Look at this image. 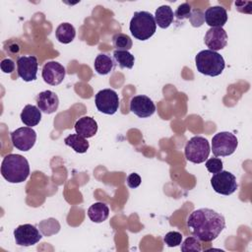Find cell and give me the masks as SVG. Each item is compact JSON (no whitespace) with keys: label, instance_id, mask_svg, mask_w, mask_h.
<instances>
[{"label":"cell","instance_id":"obj_23","mask_svg":"<svg viewBox=\"0 0 252 252\" xmlns=\"http://www.w3.org/2000/svg\"><path fill=\"white\" fill-rule=\"evenodd\" d=\"M113 67H114V61L107 54L100 53L94 59V68L99 75H106L110 73Z\"/></svg>","mask_w":252,"mask_h":252},{"label":"cell","instance_id":"obj_4","mask_svg":"<svg viewBox=\"0 0 252 252\" xmlns=\"http://www.w3.org/2000/svg\"><path fill=\"white\" fill-rule=\"evenodd\" d=\"M132 35L139 40H147L157 30L155 17L147 11L135 12L129 26Z\"/></svg>","mask_w":252,"mask_h":252},{"label":"cell","instance_id":"obj_3","mask_svg":"<svg viewBox=\"0 0 252 252\" xmlns=\"http://www.w3.org/2000/svg\"><path fill=\"white\" fill-rule=\"evenodd\" d=\"M195 64L201 74L211 77L220 75L225 67L223 57L220 53L210 49L200 51L195 57Z\"/></svg>","mask_w":252,"mask_h":252},{"label":"cell","instance_id":"obj_5","mask_svg":"<svg viewBox=\"0 0 252 252\" xmlns=\"http://www.w3.org/2000/svg\"><path fill=\"white\" fill-rule=\"evenodd\" d=\"M211 149L208 140L201 136L192 137L185 146L184 154L187 160L193 163H202L204 162L209 155Z\"/></svg>","mask_w":252,"mask_h":252},{"label":"cell","instance_id":"obj_30","mask_svg":"<svg viewBox=\"0 0 252 252\" xmlns=\"http://www.w3.org/2000/svg\"><path fill=\"white\" fill-rule=\"evenodd\" d=\"M191 5L189 3H183L179 5L174 13V16L177 20H185L189 19L191 15Z\"/></svg>","mask_w":252,"mask_h":252},{"label":"cell","instance_id":"obj_25","mask_svg":"<svg viewBox=\"0 0 252 252\" xmlns=\"http://www.w3.org/2000/svg\"><path fill=\"white\" fill-rule=\"evenodd\" d=\"M112 42H113L114 47L117 48V50H129L133 45L131 37L129 35H127L125 33H121V32L115 33L113 35Z\"/></svg>","mask_w":252,"mask_h":252},{"label":"cell","instance_id":"obj_2","mask_svg":"<svg viewBox=\"0 0 252 252\" xmlns=\"http://www.w3.org/2000/svg\"><path fill=\"white\" fill-rule=\"evenodd\" d=\"M30 174L28 159L17 154L7 155L1 163V175L10 183H22Z\"/></svg>","mask_w":252,"mask_h":252},{"label":"cell","instance_id":"obj_10","mask_svg":"<svg viewBox=\"0 0 252 252\" xmlns=\"http://www.w3.org/2000/svg\"><path fill=\"white\" fill-rule=\"evenodd\" d=\"M14 237L16 244L28 247L36 244L42 238V235L34 225L25 223L19 225L14 230Z\"/></svg>","mask_w":252,"mask_h":252},{"label":"cell","instance_id":"obj_32","mask_svg":"<svg viewBox=\"0 0 252 252\" xmlns=\"http://www.w3.org/2000/svg\"><path fill=\"white\" fill-rule=\"evenodd\" d=\"M0 67H1V70L6 73V74H9V73H12L15 69V63L12 59L10 58H5L1 61V64H0Z\"/></svg>","mask_w":252,"mask_h":252},{"label":"cell","instance_id":"obj_12","mask_svg":"<svg viewBox=\"0 0 252 252\" xmlns=\"http://www.w3.org/2000/svg\"><path fill=\"white\" fill-rule=\"evenodd\" d=\"M65 68L59 62L49 61L42 67V79L51 86H57L61 84L65 78Z\"/></svg>","mask_w":252,"mask_h":252},{"label":"cell","instance_id":"obj_1","mask_svg":"<svg viewBox=\"0 0 252 252\" xmlns=\"http://www.w3.org/2000/svg\"><path fill=\"white\" fill-rule=\"evenodd\" d=\"M187 226L201 241L210 242L216 239L225 227V220L221 214L209 208H202L189 215Z\"/></svg>","mask_w":252,"mask_h":252},{"label":"cell","instance_id":"obj_21","mask_svg":"<svg viewBox=\"0 0 252 252\" xmlns=\"http://www.w3.org/2000/svg\"><path fill=\"white\" fill-rule=\"evenodd\" d=\"M56 38L59 42L67 44L73 41L76 36V30L73 25L69 23H62L60 24L55 32Z\"/></svg>","mask_w":252,"mask_h":252},{"label":"cell","instance_id":"obj_26","mask_svg":"<svg viewBox=\"0 0 252 252\" xmlns=\"http://www.w3.org/2000/svg\"><path fill=\"white\" fill-rule=\"evenodd\" d=\"M39 227L41 232L46 235H52L54 233H57L59 231L60 228V224L58 223V221L54 219H48V220H44L39 223Z\"/></svg>","mask_w":252,"mask_h":252},{"label":"cell","instance_id":"obj_28","mask_svg":"<svg viewBox=\"0 0 252 252\" xmlns=\"http://www.w3.org/2000/svg\"><path fill=\"white\" fill-rule=\"evenodd\" d=\"M182 241V234L178 231H169L163 237V242L168 247H176L181 244Z\"/></svg>","mask_w":252,"mask_h":252},{"label":"cell","instance_id":"obj_6","mask_svg":"<svg viewBox=\"0 0 252 252\" xmlns=\"http://www.w3.org/2000/svg\"><path fill=\"white\" fill-rule=\"evenodd\" d=\"M238 145L235 135L230 132H219L212 139V152L216 157L232 155Z\"/></svg>","mask_w":252,"mask_h":252},{"label":"cell","instance_id":"obj_29","mask_svg":"<svg viewBox=\"0 0 252 252\" xmlns=\"http://www.w3.org/2000/svg\"><path fill=\"white\" fill-rule=\"evenodd\" d=\"M206 168L211 173H218L222 170V160L219 158H209L206 163Z\"/></svg>","mask_w":252,"mask_h":252},{"label":"cell","instance_id":"obj_18","mask_svg":"<svg viewBox=\"0 0 252 252\" xmlns=\"http://www.w3.org/2000/svg\"><path fill=\"white\" fill-rule=\"evenodd\" d=\"M21 120L28 127L36 126L41 120L40 109L32 104H27L21 112Z\"/></svg>","mask_w":252,"mask_h":252},{"label":"cell","instance_id":"obj_31","mask_svg":"<svg viewBox=\"0 0 252 252\" xmlns=\"http://www.w3.org/2000/svg\"><path fill=\"white\" fill-rule=\"evenodd\" d=\"M189 20H190V23L193 27H195V28L201 27L205 22L204 13L199 9H194V10L191 11V15H190Z\"/></svg>","mask_w":252,"mask_h":252},{"label":"cell","instance_id":"obj_14","mask_svg":"<svg viewBox=\"0 0 252 252\" xmlns=\"http://www.w3.org/2000/svg\"><path fill=\"white\" fill-rule=\"evenodd\" d=\"M204 41L210 50H221L227 44V33L222 28H211L207 31Z\"/></svg>","mask_w":252,"mask_h":252},{"label":"cell","instance_id":"obj_11","mask_svg":"<svg viewBox=\"0 0 252 252\" xmlns=\"http://www.w3.org/2000/svg\"><path fill=\"white\" fill-rule=\"evenodd\" d=\"M38 62L37 58L33 55L22 56L17 60V72L26 82H32L36 80Z\"/></svg>","mask_w":252,"mask_h":252},{"label":"cell","instance_id":"obj_7","mask_svg":"<svg viewBox=\"0 0 252 252\" xmlns=\"http://www.w3.org/2000/svg\"><path fill=\"white\" fill-rule=\"evenodd\" d=\"M211 185L217 193L225 196L234 193L238 188L235 176L226 170L215 173L211 178Z\"/></svg>","mask_w":252,"mask_h":252},{"label":"cell","instance_id":"obj_16","mask_svg":"<svg viewBox=\"0 0 252 252\" xmlns=\"http://www.w3.org/2000/svg\"><path fill=\"white\" fill-rule=\"evenodd\" d=\"M204 16L207 25L211 28H222L227 21L226 10L221 6L209 7Z\"/></svg>","mask_w":252,"mask_h":252},{"label":"cell","instance_id":"obj_17","mask_svg":"<svg viewBox=\"0 0 252 252\" xmlns=\"http://www.w3.org/2000/svg\"><path fill=\"white\" fill-rule=\"evenodd\" d=\"M75 131L80 136L88 139L94 136L97 132L96 121L90 116H83L75 123Z\"/></svg>","mask_w":252,"mask_h":252},{"label":"cell","instance_id":"obj_20","mask_svg":"<svg viewBox=\"0 0 252 252\" xmlns=\"http://www.w3.org/2000/svg\"><path fill=\"white\" fill-rule=\"evenodd\" d=\"M109 215V209L106 204L102 202H96L93 204L88 210V217L94 222L104 221Z\"/></svg>","mask_w":252,"mask_h":252},{"label":"cell","instance_id":"obj_8","mask_svg":"<svg viewBox=\"0 0 252 252\" xmlns=\"http://www.w3.org/2000/svg\"><path fill=\"white\" fill-rule=\"evenodd\" d=\"M94 103L98 111L112 115L119 107V97L115 91L111 89H103L94 96Z\"/></svg>","mask_w":252,"mask_h":252},{"label":"cell","instance_id":"obj_15","mask_svg":"<svg viewBox=\"0 0 252 252\" xmlns=\"http://www.w3.org/2000/svg\"><path fill=\"white\" fill-rule=\"evenodd\" d=\"M37 107L41 112L46 114H51L55 112L59 106L58 95L52 91H44L39 93L35 96Z\"/></svg>","mask_w":252,"mask_h":252},{"label":"cell","instance_id":"obj_13","mask_svg":"<svg viewBox=\"0 0 252 252\" xmlns=\"http://www.w3.org/2000/svg\"><path fill=\"white\" fill-rule=\"evenodd\" d=\"M130 110L141 118L152 116L156 111L154 101L147 95H136L130 100Z\"/></svg>","mask_w":252,"mask_h":252},{"label":"cell","instance_id":"obj_24","mask_svg":"<svg viewBox=\"0 0 252 252\" xmlns=\"http://www.w3.org/2000/svg\"><path fill=\"white\" fill-rule=\"evenodd\" d=\"M113 58L120 68L131 69L134 66L135 57L128 50H114Z\"/></svg>","mask_w":252,"mask_h":252},{"label":"cell","instance_id":"obj_19","mask_svg":"<svg viewBox=\"0 0 252 252\" xmlns=\"http://www.w3.org/2000/svg\"><path fill=\"white\" fill-rule=\"evenodd\" d=\"M173 18H174L173 11L168 5H162L156 10L155 21H156V24L161 29L168 28L172 24Z\"/></svg>","mask_w":252,"mask_h":252},{"label":"cell","instance_id":"obj_27","mask_svg":"<svg viewBox=\"0 0 252 252\" xmlns=\"http://www.w3.org/2000/svg\"><path fill=\"white\" fill-rule=\"evenodd\" d=\"M201 240L196 236L187 237L181 244V251H201Z\"/></svg>","mask_w":252,"mask_h":252},{"label":"cell","instance_id":"obj_33","mask_svg":"<svg viewBox=\"0 0 252 252\" xmlns=\"http://www.w3.org/2000/svg\"><path fill=\"white\" fill-rule=\"evenodd\" d=\"M141 177L138 173H131L128 175L127 177V185L130 187V188H137L140 184H141Z\"/></svg>","mask_w":252,"mask_h":252},{"label":"cell","instance_id":"obj_9","mask_svg":"<svg viewBox=\"0 0 252 252\" xmlns=\"http://www.w3.org/2000/svg\"><path fill=\"white\" fill-rule=\"evenodd\" d=\"M13 146L20 151L28 152L36 141V133L32 127H21L11 133Z\"/></svg>","mask_w":252,"mask_h":252},{"label":"cell","instance_id":"obj_22","mask_svg":"<svg viewBox=\"0 0 252 252\" xmlns=\"http://www.w3.org/2000/svg\"><path fill=\"white\" fill-rule=\"evenodd\" d=\"M64 142L68 147L72 148L76 153L79 154L86 153L90 147V144L87 141V139L80 136L79 134H71L67 136L64 139Z\"/></svg>","mask_w":252,"mask_h":252}]
</instances>
